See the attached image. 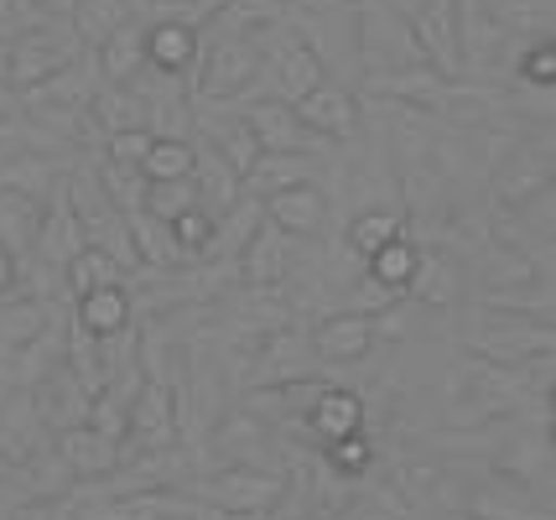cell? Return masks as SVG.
Here are the masks:
<instances>
[{"mask_svg":"<svg viewBox=\"0 0 556 520\" xmlns=\"http://www.w3.org/2000/svg\"><path fill=\"white\" fill-rule=\"evenodd\" d=\"M208 147H214L240 177L250 173V162L261 156V147H255V136H250V125L244 121H218L214 130H208Z\"/></svg>","mask_w":556,"mask_h":520,"instance_id":"35","label":"cell"},{"mask_svg":"<svg viewBox=\"0 0 556 520\" xmlns=\"http://www.w3.org/2000/svg\"><path fill=\"white\" fill-rule=\"evenodd\" d=\"M266 224V203L261 199H250V193H240V199L229 203L224 214H218L214 224V245L208 250H224V255H240L244 245H250V234Z\"/></svg>","mask_w":556,"mask_h":520,"instance_id":"30","label":"cell"},{"mask_svg":"<svg viewBox=\"0 0 556 520\" xmlns=\"http://www.w3.org/2000/svg\"><path fill=\"white\" fill-rule=\"evenodd\" d=\"M218 26H224V37L208 48L203 94L229 100V94H240V89H250V84H255V74H261V58H266V42H261V31H250V26H244L229 5H218Z\"/></svg>","mask_w":556,"mask_h":520,"instance_id":"1","label":"cell"},{"mask_svg":"<svg viewBox=\"0 0 556 520\" xmlns=\"http://www.w3.org/2000/svg\"><path fill=\"white\" fill-rule=\"evenodd\" d=\"M364 89H369L375 100L447 104V89H453V78H442L432 63H421V68H390V74H369V78H364Z\"/></svg>","mask_w":556,"mask_h":520,"instance_id":"14","label":"cell"},{"mask_svg":"<svg viewBox=\"0 0 556 520\" xmlns=\"http://www.w3.org/2000/svg\"><path fill=\"white\" fill-rule=\"evenodd\" d=\"M5 63H11V48H5V37H0V84H5Z\"/></svg>","mask_w":556,"mask_h":520,"instance_id":"47","label":"cell"},{"mask_svg":"<svg viewBox=\"0 0 556 520\" xmlns=\"http://www.w3.org/2000/svg\"><path fill=\"white\" fill-rule=\"evenodd\" d=\"M73 322L89 328L94 339H115L130 328V292L125 287H94V292L73 297Z\"/></svg>","mask_w":556,"mask_h":520,"instance_id":"21","label":"cell"},{"mask_svg":"<svg viewBox=\"0 0 556 520\" xmlns=\"http://www.w3.org/2000/svg\"><path fill=\"white\" fill-rule=\"evenodd\" d=\"M266 203V219L281 229V234H291V240H307V234H317L323 229V214H328V199L317 193L313 182H296V188H281V193H270Z\"/></svg>","mask_w":556,"mask_h":520,"instance_id":"12","label":"cell"},{"mask_svg":"<svg viewBox=\"0 0 556 520\" xmlns=\"http://www.w3.org/2000/svg\"><path fill=\"white\" fill-rule=\"evenodd\" d=\"M151 141H156L151 130H115V136H104V147H110V162H115V167H141V156H146Z\"/></svg>","mask_w":556,"mask_h":520,"instance_id":"43","label":"cell"},{"mask_svg":"<svg viewBox=\"0 0 556 520\" xmlns=\"http://www.w3.org/2000/svg\"><path fill=\"white\" fill-rule=\"evenodd\" d=\"M89 245V234H84V224H78V214L68 208V193L58 188V208L52 214H42V224H37V255H42V266H68L78 250Z\"/></svg>","mask_w":556,"mask_h":520,"instance_id":"17","label":"cell"},{"mask_svg":"<svg viewBox=\"0 0 556 520\" xmlns=\"http://www.w3.org/2000/svg\"><path fill=\"white\" fill-rule=\"evenodd\" d=\"M406 292L416 302H427V307H453L463 292V271L453 255H442V250H421L416 255V271L406 281Z\"/></svg>","mask_w":556,"mask_h":520,"instance_id":"18","label":"cell"},{"mask_svg":"<svg viewBox=\"0 0 556 520\" xmlns=\"http://www.w3.org/2000/svg\"><path fill=\"white\" fill-rule=\"evenodd\" d=\"M130 432L146 447H162L177 437V396H172L167 380H141L136 396H130Z\"/></svg>","mask_w":556,"mask_h":520,"instance_id":"10","label":"cell"},{"mask_svg":"<svg viewBox=\"0 0 556 520\" xmlns=\"http://www.w3.org/2000/svg\"><path fill=\"white\" fill-rule=\"evenodd\" d=\"M198 52H203V42H198L193 22H182V16H162V22L146 26V68L151 74H188L198 63Z\"/></svg>","mask_w":556,"mask_h":520,"instance_id":"7","label":"cell"},{"mask_svg":"<svg viewBox=\"0 0 556 520\" xmlns=\"http://www.w3.org/2000/svg\"><path fill=\"white\" fill-rule=\"evenodd\" d=\"M307 427L317 432V443H333L349 432H364V396L349 385H323L317 401L307 406Z\"/></svg>","mask_w":556,"mask_h":520,"instance_id":"16","label":"cell"},{"mask_svg":"<svg viewBox=\"0 0 556 520\" xmlns=\"http://www.w3.org/2000/svg\"><path fill=\"white\" fill-rule=\"evenodd\" d=\"M416 255H421V245L406 240V234H395V240L375 250L364 266H369V276H375L386 292H406V281H412V271H416Z\"/></svg>","mask_w":556,"mask_h":520,"instance_id":"32","label":"cell"},{"mask_svg":"<svg viewBox=\"0 0 556 520\" xmlns=\"http://www.w3.org/2000/svg\"><path fill=\"white\" fill-rule=\"evenodd\" d=\"M359 52L369 63V74H390V68H421L427 52L416 42L412 16H401L395 5L375 0L359 11Z\"/></svg>","mask_w":556,"mask_h":520,"instance_id":"2","label":"cell"},{"mask_svg":"<svg viewBox=\"0 0 556 520\" xmlns=\"http://www.w3.org/2000/svg\"><path fill=\"white\" fill-rule=\"evenodd\" d=\"M198 203V188L193 177H172V182H146L141 193V208L151 214V219H177L182 208H193Z\"/></svg>","mask_w":556,"mask_h":520,"instance_id":"37","label":"cell"},{"mask_svg":"<svg viewBox=\"0 0 556 520\" xmlns=\"http://www.w3.org/2000/svg\"><path fill=\"white\" fill-rule=\"evenodd\" d=\"M291 271V234H281L276 224H261L255 234H250V245L240 250V276L250 281V287H276L281 276Z\"/></svg>","mask_w":556,"mask_h":520,"instance_id":"15","label":"cell"},{"mask_svg":"<svg viewBox=\"0 0 556 520\" xmlns=\"http://www.w3.org/2000/svg\"><path fill=\"white\" fill-rule=\"evenodd\" d=\"M52 318V307H42L37 297H16L11 307H0V348H22L31 339H42V322Z\"/></svg>","mask_w":556,"mask_h":520,"instance_id":"34","label":"cell"},{"mask_svg":"<svg viewBox=\"0 0 556 520\" xmlns=\"http://www.w3.org/2000/svg\"><path fill=\"white\" fill-rule=\"evenodd\" d=\"M323 464H328V473L359 479V473H369V464H375V443H369L364 432L333 437V443H323Z\"/></svg>","mask_w":556,"mask_h":520,"instance_id":"36","label":"cell"},{"mask_svg":"<svg viewBox=\"0 0 556 520\" xmlns=\"http://www.w3.org/2000/svg\"><path fill=\"white\" fill-rule=\"evenodd\" d=\"M307 173H313V156H296V151H261V156L250 162V173L240 177V188L250 199H270V193H281V188L307 182Z\"/></svg>","mask_w":556,"mask_h":520,"instance_id":"20","label":"cell"},{"mask_svg":"<svg viewBox=\"0 0 556 520\" xmlns=\"http://www.w3.org/2000/svg\"><path fill=\"white\" fill-rule=\"evenodd\" d=\"M94 52H99V74L110 78V84H130V78H141L146 74V26H136V22L115 26Z\"/></svg>","mask_w":556,"mask_h":520,"instance_id":"22","label":"cell"},{"mask_svg":"<svg viewBox=\"0 0 556 520\" xmlns=\"http://www.w3.org/2000/svg\"><path fill=\"white\" fill-rule=\"evenodd\" d=\"M58 458L68 464L73 479H99V473L121 469V443L94 432L89 421H78V427H63V432H58Z\"/></svg>","mask_w":556,"mask_h":520,"instance_id":"8","label":"cell"},{"mask_svg":"<svg viewBox=\"0 0 556 520\" xmlns=\"http://www.w3.org/2000/svg\"><path fill=\"white\" fill-rule=\"evenodd\" d=\"M375 348V318L369 313H333L313 328V354L333 365H354Z\"/></svg>","mask_w":556,"mask_h":520,"instance_id":"9","label":"cell"},{"mask_svg":"<svg viewBox=\"0 0 556 520\" xmlns=\"http://www.w3.org/2000/svg\"><path fill=\"white\" fill-rule=\"evenodd\" d=\"M37 224H42V199H37V193H22L16 182L0 188V245L11 250L16 261L31 255V245H37Z\"/></svg>","mask_w":556,"mask_h":520,"instance_id":"19","label":"cell"},{"mask_svg":"<svg viewBox=\"0 0 556 520\" xmlns=\"http://www.w3.org/2000/svg\"><path fill=\"white\" fill-rule=\"evenodd\" d=\"M89 391L73 380V370L63 365L58 375H42L37 380V396H31V406H37V417H42V427H78V421H89Z\"/></svg>","mask_w":556,"mask_h":520,"instance_id":"13","label":"cell"},{"mask_svg":"<svg viewBox=\"0 0 556 520\" xmlns=\"http://www.w3.org/2000/svg\"><path fill=\"white\" fill-rule=\"evenodd\" d=\"M31 5H37V11L48 16V22H68V16H73V5H78V0H31Z\"/></svg>","mask_w":556,"mask_h":520,"instance_id":"45","label":"cell"},{"mask_svg":"<svg viewBox=\"0 0 556 520\" xmlns=\"http://www.w3.org/2000/svg\"><path fill=\"white\" fill-rule=\"evenodd\" d=\"M172 224V240H177V250H182V255H188V261H193V255H208V245H214V214H208V208H182V214H177V219H167Z\"/></svg>","mask_w":556,"mask_h":520,"instance_id":"39","label":"cell"},{"mask_svg":"<svg viewBox=\"0 0 556 520\" xmlns=\"http://www.w3.org/2000/svg\"><path fill=\"white\" fill-rule=\"evenodd\" d=\"M125 22H130V5H125V0H78L73 16H68L78 48H99V42Z\"/></svg>","mask_w":556,"mask_h":520,"instance_id":"31","label":"cell"},{"mask_svg":"<svg viewBox=\"0 0 556 520\" xmlns=\"http://www.w3.org/2000/svg\"><path fill=\"white\" fill-rule=\"evenodd\" d=\"M214 443L229 453V458H240V464H255V447L266 443V432H261V421H250V417H235V421H224L214 432Z\"/></svg>","mask_w":556,"mask_h":520,"instance_id":"41","label":"cell"},{"mask_svg":"<svg viewBox=\"0 0 556 520\" xmlns=\"http://www.w3.org/2000/svg\"><path fill=\"white\" fill-rule=\"evenodd\" d=\"M535 266L531 261H520L515 250H494L489 255V287H500V281H531Z\"/></svg>","mask_w":556,"mask_h":520,"instance_id":"44","label":"cell"},{"mask_svg":"<svg viewBox=\"0 0 556 520\" xmlns=\"http://www.w3.org/2000/svg\"><path fill=\"white\" fill-rule=\"evenodd\" d=\"M11 287H16V255H11V250L0 245V297H5Z\"/></svg>","mask_w":556,"mask_h":520,"instance_id":"46","label":"cell"},{"mask_svg":"<svg viewBox=\"0 0 556 520\" xmlns=\"http://www.w3.org/2000/svg\"><path fill=\"white\" fill-rule=\"evenodd\" d=\"M89 427L94 432H104V437H130V401L121 396V391H99L94 401H89Z\"/></svg>","mask_w":556,"mask_h":520,"instance_id":"40","label":"cell"},{"mask_svg":"<svg viewBox=\"0 0 556 520\" xmlns=\"http://www.w3.org/2000/svg\"><path fill=\"white\" fill-rule=\"evenodd\" d=\"M193 167H198V147L188 136H156V141L146 147L136 173H141L146 182H172V177H193Z\"/></svg>","mask_w":556,"mask_h":520,"instance_id":"28","label":"cell"},{"mask_svg":"<svg viewBox=\"0 0 556 520\" xmlns=\"http://www.w3.org/2000/svg\"><path fill=\"white\" fill-rule=\"evenodd\" d=\"M395 234H406V214H395V208H369V214H359V219L349 224V250L359 255V261H369L380 245H390Z\"/></svg>","mask_w":556,"mask_h":520,"instance_id":"33","label":"cell"},{"mask_svg":"<svg viewBox=\"0 0 556 520\" xmlns=\"http://www.w3.org/2000/svg\"><path fill=\"white\" fill-rule=\"evenodd\" d=\"M89 121L94 130L115 136V130H146V100L136 84H115V89H94L89 100Z\"/></svg>","mask_w":556,"mask_h":520,"instance_id":"24","label":"cell"},{"mask_svg":"<svg viewBox=\"0 0 556 520\" xmlns=\"http://www.w3.org/2000/svg\"><path fill=\"white\" fill-rule=\"evenodd\" d=\"M193 188H198V208H208V214H224V208H229V203L240 199L244 188H240V173H235V167H229V162H224V156H218L214 147L208 151H198V167H193Z\"/></svg>","mask_w":556,"mask_h":520,"instance_id":"25","label":"cell"},{"mask_svg":"<svg viewBox=\"0 0 556 520\" xmlns=\"http://www.w3.org/2000/svg\"><path fill=\"white\" fill-rule=\"evenodd\" d=\"M42 443V417H37V406L31 396H16L0 406V458L5 464H26L31 453Z\"/></svg>","mask_w":556,"mask_h":520,"instance_id":"23","label":"cell"},{"mask_svg":"<svg viewBox=\"0 0 556 520\" xmlns=\"http://www.w3.org/2000/svg\"><path fill=\"white\" fill-rule=\"evenodd\" d=\"M203 495L214 499L218 510H244V516H270L281 495H287V473L276 469H224L203 484Z\"/></svg>","mask_w":556,"mask_h":520,"instance_id":"4","label":"cell"},{"mask_svg":"<svg viewBox=\"0 0 556 520\" xmlns=\"http://www.w3.org/2000/svg\"><path fill=\"white\" fill-rule=\"evenodd\" d=\"M500 31H535V37H552V5L546 0H505L489 11Z\"/></svg>","mask_w":556,"mask_h":520,"instance_id":"38","label":"cell"},{"mask_svg":"<svg viewBox=\"0 0 556 520\" xmlns=\"http://www.w3.org/2000/svg\"><path fill=\"white\" fill-rule=\"evenodd\" d=\"M125 229H130V250H136L141 261H151V266H177V261H188V255L177 250V240H172L167 219H151L146 208H130V214H125Z\"/></svg>","mask_w":556,"mask_h":520,"instance_id":"27","label":"cell"},{"mask_svg":"<svg viewBox=\"0 0 556 520\" xmlns=\"http://www.w3.org/2000/svg\"><path fill=\"white\" fill-rule=\"evenodd\" d=\"M11 48V63H5V84L11 89H37L42 78L63 74L68 63H78V37H73V26H31L22 37H11L5 42Z\"/></svg>","mask_w":556,"mask_h":520,"instance_id":"3","label":"cell"},{"mask_svg":"<svg viewBox=\"0 0 556 520\" xmlns=\"http://www.w3.org/2000/svg\"><path fill=\"white\" fill-rule=\"evenodd\" d=\"M125 271H130V266H121L110 250H99V245H84L68 266H63L73 297H84V292H94V287H125Z\"/></svg>","mask_w":556,"mask_h":520,"instance_id":"29","label":"cell"},{"mask_svg":"<svg viewBox=\"0 0 556 520\" xmlns=\"http://www.w3.org/2000/svg\"><path fill=\"white\" fill-rule=\"evenodd\" d=\"M291 115L307 125L313 136H323V141H349L359 130V100H354V89H339L328 78L317 89H307L302 100H291Z\"/></svg>","mask_w":556,"mask_h":520,"instance_id":"5","label":"cell"},{"mask_svg":"<svg viewBox=\"0 0 556 520\" xmlns=\"http://www.w3.org/2000/svg\"><path fill=\"white\" fill-rule=\"evenodd\" d=\"M224 520H266V516H244V510H224Z\"/></svg>","mask_w":556,"mask_h":520,"instance_id":"48","label":"cell"},{"mask_svg":"<svg viewBox=\"0 0 556 520\" xmlns=\"http://www.w3.org/2000/svg\"><path fill=\"white\" fill-rule=\"evenodd\" d=\"M473 348L484 359H531V354H552V322H484L473 328Z\"/></svg>","mask_w":556,"mask_h":520,"instance_id":"11","label":"cell"},{"mask_svg":"<svg viewBox=\"0 0 556 520\" xmlns=\"http://www.w3.org/2000/svg\"><path fill=\"white\" fill-rule=\"evenodd\" d=\"M520 78L531 84V89H556V42L552 37H535L526 58H520Z\"/></svg>","mask_w":556,"mask_h":520,"instance_id":"42","label":"cell"},{"mask_svg":"<svg viewBox=\"0 0 556 520\" xmlns=\"http://www.w3.org/2000/svg\"><path fill=\"white\" fill-rule=\"evenodd\" d=\"M244 125H250V136H255V147H261V151H296V156H307V151H323V147H328L323 136H313L307 125L291 115L287 100L250 104Z\"/></svg>","mask_w":556,"mask_h":520,"instance_id":"6","label":"cell"},{"mask_svg":"<svg viewBox=\"0 0 556 520\" xmlns=\"http://www.w3.org/2000/svg\"><path fill=\"white\" fill-rule=\"evenodd\" d=\"M317 84H323V52L307 48V42H296V37H291L287 48H276V89L287 94V104L302 100Z\"/></svg>","mask_w":556,"mask_h":520,"instance_id":"26","label":"cell"}]
</instances>
